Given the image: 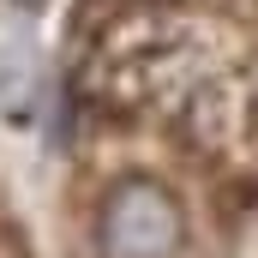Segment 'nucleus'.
Wrapping results in <instances>:
<instances>
[{
  "label": "nucleus",
  "instance_id": "1",
  "mask_svg": "<svg viewBox=\"0 0 258 258\" xmlns=\"http://www.w3.org/2000/svg\"><path fill=\"white\" fill-rule=\"evenodd\" d=\"M102 234H108V252L114 258H168L174 240H180V216H174V204L162 192L126 186V192L108 204Z\"/></svg>",
  "mask_w": 258,
  "mask_h": 258
}]
</instances>
